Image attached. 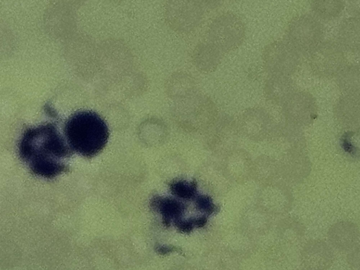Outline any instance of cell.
<instances>
[{
	"label": "cell",
	"mask_w": 360,
	"mask_h": 270,
	"mask_svg": "<svg viewBox=\"0 0 360 270\" xmlns=\"http://www.w3.org/2000/svg\"><path fill=\"white\" fill-rule=\"evenodd\" d=\"M18 152L33 174L46 179L67 172L73 153L56 124L51 122L26 128L18 143Z\"/></svg>",
	"instance_id": "6da1fadb"
},
{
	"label": "cell",
	"mask_w": 360,
	"mask_h": 270,
	"mask_svg": "<svg viewBox=\"0 0 360 270\" xmlns=\"http://www.w3.org/2000/svg\"><path fill=\"white\" fill-rule=\"evenodd\" d=\"M64 134L72 151L86 158H92L105 146L109 129L105 121L97 112L80 110L66 120Z\"/></svg>",
	"instance_id": "7a4b0ae2"
},
{
	"label": "cell",
	"mask_w": 360,
	"mask_h": 270,
	"mask_svg": "<svg viewBox=\"0 0 360 270\" xmlns=\"http://www.w3.org/2000/svg\"><path fill=\"white\" fill-rule=\"evenodd\" d=\"M173 117L182 127L198 130L212 126L218 118V111L215 103L209 96L196 92L176 101Z\"/></svg>",
	"instance_id": "3957f363"
},
{
	"label": "cell",
	"mask_w": 360,
	"mask_h": 270,
	"mask_svg": "<svg viewBox=\"0 0 360 270\" xmlns=\"http://www.w3.org/2000/svg\"><path fill=\"white\" fill-rule=\"evenodd\" d=\"M245 36V26L243 20L237 14L227 11L210 22L206 39L224 54L240 46Z\"/></svg>",
	"instance_id": "277c9868"
},
{
	"label": "cell",
	"mask_w": 360,
	"mask_h": 270,
	"mask_svg": "<svg viewBox=\"0 0 360 270\" xmlns=\"http://www.w3.org/2000/svg\"><path fill=\"white\" fill-rule=\"evenodd\" d=\"M323 25L309 14L295 16L286 28L287 41L300 53H309L323 41Z\"/></svg>",
	"instance_id": "5b68a950"
},
{
	"label": "cell",
	"mask_w": 360,
	"mask_h": 270,
	"mask_svg": "<svg viewBox=\"0 0 360 270\" xmlns=\"http://www.w3.org/2000/svg\"><path fill=\"white\" fill-rule=\"evenodd\" d=\"M345 63V50L338 41H323L309 53V67L319 77H336L346 65Z\"/></svg>",
	"instance_id": "8992f818"
},
{
	"label": "cell",
	"mask_w": 360,
	"mask_h": 270,
	"mask_svg": "<svg viewBox=\"0 0 360 270\" xmlns=\"http://www.w3.org/2000/svg\"><path fill=\"white\" fill-rule=\"evenodd\" d=\"M262 61L270 75L290 77L301 64L300 53L287 40H274L266 45L262 53Z\"/></svg>",
	"instance_id": "52a82bcc"
},
{
	"label": "cell",
	"mask_w": 360,
	"mask_h": 270,
	"mask_svg": "<svg viewBox=\"0 0 360 270\" xmlns=\"http://www.w3.org/2000/svg\"><path fill=\"white\" fill-rule=\"evenodd\" d=\"M205 15L203 1L174 0L167 7L171 27L179 34H189L201 25Z\"/></svg>",
	"instance_id": "ba28073f"
},
{
	"label": "cell",
	"mask_w": 360,
	"mask_h": 270,
	"mask_svg": "<svg viewBox=\"0 0 360 270\" xmlns=\"http://www.w3.org/2000/svg\"><path fill=\"white\" fill-rule=\"evenodd\" d=\"M317 112L316 99L307 91L295 90L282 104V113L285 122L299 127L311 124Z\"/></svg>",
	"instance_id": "9c48e42d"
},
{
	"label": "cell",
	"mask_w": 360,
	"mask_h": 270,
	"mask_svg": "<svg viewBox=\"0 0 360 270\" xmlns=\"http://www.w3.org/2000/svg\"><path fill=\"white\" fill-rule=\"evenodd\" d=\"M333 117L342 129L360 130V94H342L333 107Z\"/></svg>",
	"instance_id": "30bf717a"
},
{
	"label": "cell",
	"mask_w": 360,
	"mask_h": 270,
	"mask_svg": "<svg viewBox=\"0 0 360 270\" xmlns=\"http://www.w3.org/2000/svg\"><path fill=\"white\" fill-rule=\"evenodd\" d=\"M240 129L247 135L261 138L271 132L275 127L272 116L265 109L252 107L245 110L238 117Z\"/></svg>",
	"instance_id": "8fae6325"
},
{
	"label": "cell",
	"mask_w": 360,
	"mask_h": 270,
	"mask_svg": "<svg viewBox=\"0 0 360 270\" xmlns=\"http://www.w3.org/2000/svg\"><path fill=\"white\" fill-rule=\"evenodd\" d=\"M333 260L332 249L321 240H309L302 252V261L307 270H326L332 265Z\"/></svg>",
	"instance_id": "7c38bea8"
},
{
	"label": "cell",
	"mask_w": 360,
	"mask_h": 270,
	"mask_svg": "<svg viewBox=\"0 0 360 270\" xmlns=\"http://www.w3.org/2000/svg\"><path fill=\"white\" fill-rule=\"evenodd\" d=\"M328 239L336 250L347 252L354 248L360 237L359 229L356 224L347 220L338 221L328 229Z\"/></svg>",
	"instance_id": "4fadbf2b"
},
{
	"label": "cell",
	"mask_w": 360,
	"mask_h": 270,
	"mask_svg": "<svg viewBox=\"0 0 360 270\" xmlns=\"http://www.w3.org/2000/svg\"><path fill=\"white\" fill-rule=\"evenodd\" d=\"M224 53L207 39L200 41L193 50L192 61L200 72H213L221 63Z\"/></svg>",
	"instance_id": "5bb4252c"
},
{
	"label": "cell",
	"mask_w": 360,
	"mask_h": 270,
	"mask_svg": "<svg viewBox=\"0 0 360 270\" xmlns=\"http://www.w3.org/2000/svg\"><path fill=\"white\" fill-rule=\"evenodd\" d=\"M295 91L291 78L283 75H270L264 86L265 97L275 104L282 105Z\"/></svg>",
	"instance_id": "9a60e30c"
},
{
	"label": "cell",
	"mask_w": 360,
	"mask_h": 270,
	"mask_svg": "<svg viewBox=\"0 0 360 270\" xmlns=\"http://www.w3.org/2000/svg\"><path fill=\"white\" fill-rule=\"evenodd\" d=\"M339 44L352 52L360 51V15H353L342 21L338 30Z\"/></svg>",
	"instance_id": "2e32d148"
},
{
	"label": "cell",
	"mask_w": 360,
	"mask_h": 270,
	"mask_svg": "<svg viewBox=\"0 0 360 270\" xmlns=\"http://www.w3.org/2000/svg\"><path fill=\"white\" fill-rule=\"evenodd\" d=\"M167 91L175 101L186 98L197 92L195 79L186 72H176L168 79Z\"/></svg>",
	"instance_id": "e0dca14e"
},
{
	"label": "cell",
	"mask_w": 360,
	"mask_h": 270,
	"mask_svg": "<svg viewBox=\"0 0 360 270\" xmlns=\"http://www.w3.org/2000/svg\"><path fill=\"white\" fill-rule=\"evenodd\" d=\"M336 84L343 94H360V66L346 65L336 76Z\"/></svg>",
	"instance_id": "ac0fdd59"
},
{
	"label": "cell",
	"mask_w": 360,
	"mask_h": 270,
	"mask_svg": "<svg viewBox=\"0 0 360 270\" xmlns=\"http://www.w3.org/2000/svg\"><path fill=\"white\" fill-rule=\"evenodd\" d=\"M345 2L341 0H312L310 6L315 15L324 20H331L338 18L345 8Z\"/></svg>",
	"instance_id": "d6986e66"
},
{
	"label": "cell",
	"mask_w": 360,
	"mask_h": 270,
	"mask_svg": "<svg viewBox=\"0 0 360 270\" xmlns=\"http://www.w3.org/2000/svg\"><path fill=\"white\" fill-rule=\"evenodd\" d=\"M151 205L162 215V219L165 224H169L172 219H178L183 210L181 203L167 198H154Z\"/></svg>",
	"instance_id": "ffe728a7"
},
{
	"label": "cell",
	"mask_w": 360,
	"mask_h": 270,
	"mask_svg": "<svg viewBox=\"0 0 360 270\" xmlns=\"http://www.w3.org/2000/svg\"><path fill=\"white\" fill-rule=\"evenodd\" d=\"M171 191L176 196L183 198H190L195 195V185L193 182L178 181L171 185Z\"/></svg>",
	"instance_id": "44dd1931"
},
{
	"label": "cell",
	"mask_w": 360,
	"mask_h": 270,
	"mask_svg": "<svg viewBox=\"0 0 360 270\" xmlns=\"http://www.w3.org/2000/svg\"><path fill=\"white\" fill-rule=\"evenodd\" d=\"M347 261L351 270H360V245L350 250Z\"/></svg>",
	"instance_id": "7402d4cb"
},
{
	"label": "cell",
	"mask_w": 360,
	"mask_h": 270,
	"mask_svg": "<svg viewBox=\"0 0 360 270\" xmlns=\"http://www.w3.org/2000/svg\"><path fill=\"white\" fill-rule=\"evenodd\" d=\"M198 207L207 213H212L215 210V206L212 204L210 199L205 196L198 197L196 200Z\"/></svg>",
	"instance_id": "603a6c76"
},
{
	"label": "cell",
	"mask_w": 360,
	"mask_h": 270,
	"mask_svg": "<svg viewBox=\"0 0 360 270\" xmlns=\"http://www.w3.org/2000/svg\"><path fill=\"white\" fill-rule=\"evenodd\" d=\"M303 270H307V269H303Z\"/></svg>",
	"instance_id": "cb8c5ba5"
}]
</instances>
